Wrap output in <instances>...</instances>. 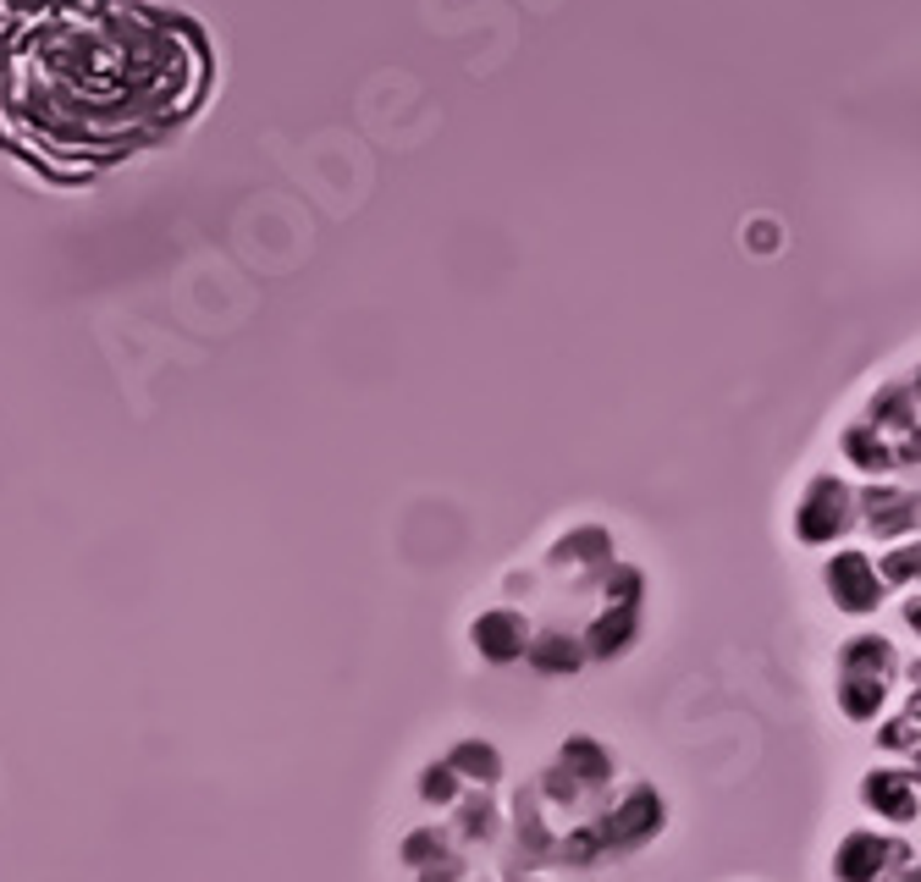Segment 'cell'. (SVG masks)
Instances as JSON below:
<instances>
[{
  "label": "cell",
  "mask_w": 921,
  "mask_h": 882,
  "mask_svg": "<svg viewBox=\"0 0 921 882\" xmlns=\"http://www.w3.org/2000/svg\"><path fill=\"white\" fill-rule=\"evenodd\" d=\"M861 794H867V806H872L877 817H888V822H910V817H916V794H910V777H905V772H872Z\"/></svg>",
  "instance_id": "4"
},
{
  "label": "cell",
  "mask_w": 921,
  "mask_h": 882,
  "mask_svg": "<svg viewBox=\"0 0 921 882\" xmlns=\"http://www.w3.org/2000/svg\"><path fill=\"white\" fill-rule=\"evenodd\" d=\"M839 706H845V718H856V723L877 718V706H883V678H877V673H845Z\"/></svg>",
  "instance_id": "6"
},
{
  "label": "cell",
  "mask_w": 921,
  "mask_h": 882,
  "mask_svg": "<svg viewBox=\"0 0 921 882\" xmlns=\"http://www.w3.org/2000/svg\"><path fill=\"white\" fill-rule=\"evenodd\" d=\"M839 667H845V673H877V678H883V667H888V640H877V635L850 640L845 657H839Z\"/></svg>",
  "instance_id": "7"
},
{
  "label": "cell",
  "mask_w": 921,
  "mask_h": 882,
  "mask_svg": "<svg viewBox=\"0 0 921 882\" xmlns=\"http://www.w3.org/2000/svg\"><path fill=\"white\" fill-rule=\"evenodd\" d=\"M536 667H547V673H574L579 667V651H574V640H563V635H547L541 646H530L525 651Z\"/></svg>",
  "instance_id": "9"
},
{
  "label": "cell",
  "mask_w": 921,
  "mask_h": 882,
  "mask_svg": "<svg viewBox=\"0 0 921 882\" xmlns=\"http://www.w3.org/2000/svg\"><path fill=\"white\" fill-rule=\"evenodd\" d=\"M635 635V607L618 617V624H613V617H602V624H597V635H591V651L597 657H607V651H624V640Z\"/></svg>",
  "instance_id": "10"
},
{
  "label": "cell",
  "mask_w": 921,
  "mask_h": 882,
  "mask_svg": "<svg viewBox=\"0 0 921 882\" xmlns=\"http://www.w3.org/2000/svg\"><path fill=\"white\" fill-rule=\"evenodd\" d=\"M475 646H480L491 662H514V657L530 651V629H525L519 612H486L480 624H475Z\"/></svg>",
  "instance_id": "2"
},
{
  "label": "cell",
  "mask_w": 921,
  "mask_h": 882,
  "mask_svg": "<svg viewBox=\"0 0 921 882\" xmlns=\"http://www.w3.org/2000/svg\"><path fill=\"white\" fill-rule=\"evenodd\" d=\"M563 761H568V767H579V777H585V783H602V777L613 772V761H607V750H602L597 739H568Z\"/></svg>",
  "instance_id": "8"
},
{
  "label": "cell",
  "mask_w": 921,
  "mask_h": 882,
  "mask_svg": "<svg viewBox=\"0 0 921 882\" xmlns=\"http://www.w3.org/2000/svg\"><path fill=\"white\" fill-rule=\"evenodd\" d=\"M888 860V844L877 833H845L839 855H833V877L839 882H877Z\"/></svg>",
  "instance_id": "3"
},
{
  "label": "cell",
  "mask_w": 921,
  "mask_h": 882,
  "mask_svg": "<svg viewBox=\"0 0 921 882\" xmlns=\"http://www.w3.org/2000/svg\"><path fill=\"white\" fill-rule=\"evenodd\" d=\"M662 828V800H656V794L651 788H635L629 794V806L607 822V838H618V844H640L646 833H656Z\"/></svg>",
  "instance_id": "5"
},
{
  "label": "cell",
  "mask_w": 921,
  "mask_h": 882,
  "mask_svg": "<svg viewBox=\"0 0 921 882\" xmlns=\"http://www.w3.org/2000/svg\"><path fill=\"white\" fill-rule=\"evenodd\" d=\"M827 590H833V601H839L845 612H872L883 601V579H877V568L861 552H839L827 563Z\"/></svg>",
  "instance_id": "1"
}]
</instances>
